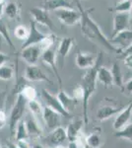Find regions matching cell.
<instances>
[{"label":"cell","instance_id":"cell-7","mask_svg":"<svg viewBox=\"0 0 132 148\" xmlns=\"http://www.w3.org/2000/svg\"><path fill=\"white\" fill-rule=\"evenodd\" d=\"M30 14L37 25L40 24V25L49 28L51 31L54 30V24L50 18L49 11L42 9V7L40 8V7H34V8L30 9Z\"/></svg>","mask_w":132,"mask_h":148},{"label":"cell","instance_id":"cell-29","mask_svg":"<svg viewBox=\"0 0 132 148\" xmlns=\"http://www.w3.org/2000/svg\"><path fill=\"white\" fill-rule=\"evenodd\" d=\"M0 36L5 40V42H7V45L9 46V47L12 49V51H15V47H14V44L11 40L10 34H9L8 28H7L5 22H3L2 19H0Z\"/></svg>","mask_w":132,"mask_h":148},{"label":"cell","instance_id":"cell-40","mask_svg":"<svg viewBox=\"0 0 132 148\" xmlns=\"http://www.w3.org/2000/svg\"><path fill=\"white\" fill-rule=\"evenodd\" d=\"M124 57V65L126 67L132 69V54H127V56H123Z\"/></svg>","mask_w":132,"mask_h":148},{"label":"cell","instance_id":"cell-48","mask_svg":"<svg viewBox=\"0 0 132 148\" xmlns=\"http://www.w3.org/2000/svg\"><path fill=\"white\" fill-rule=\"evenodd\" d=\"M53 148H65V147L62 146V145H58V146H55V147H53Z\"/></svg>","mask_w":132,"mask_h":148},{"label":"cell","instance_id":"cell-35","mask_svg":"<svg viewBox=\"0 0 132 148\" xmlns=\"http://www.w3.org/2000/svg\"><path fill=\"white\" fill-rule=\"evenodd\" d=\"M72 97H73L74 99L77 100V101H80V100L82 101V99H83V90H82V87H81L80 85H78L77 87L73 90V95H72Z\"/></svg>","mask_w":132,"mask_h":148},{"label":"cell","instance_id":"cell-43","mask_svg":"<svg viewBox=\"0 0 132 148\" xmlns=\"http://www.w3.org/2000/svg\"><path fill=\"white\" fill-rule=\"evenodd\" d=\"M6 146H7V148H19L15 142H12V141H7Z\"/></svg>","mask_w":132,"mask_h":148},{"label":"cell","instance_id":"cell-50","mask_svg":"<svg viewBox=\"0 0 132 148\" xmlns=\"http://www.w3.org/2000/svg\"><path fill=\"white\" fill-rule=\"evenodd\" d=\"M81 1H83V0H77V2H81Z\"/></svg>","mask_w":132,"mask_h":148},{"label":"cell","instance_id":"cell-18","mask_svg":"<svg viewBox=\"0 0 132 148\" xmlns=\"http://www.w3.org/2000/svg\"><path fill=\"white\" fill-rule=\"evenodd\" d=\"M124 106H114V105H103L96 112V118L98 121H104L109 120V118L116 116Z\"/></svg>","mask_w":132,"mask_h":148},{"label":"cell","instance_id":"cell-41","mask_svg":"<svg viewBox=\"0 0 132 148\" xmlns=\"http://www.w3.org/2000/svg\"><path fill=\"white\" fill-rule=\"evenodd\" d=\"M9 59H10V57L7 56V54L0 51V67H1V66H3V65H5L6 62L9 60Z\"/></svg>","mask_w":132,"mask_h":148},{"label":"cell","instance_id":"cell-4","mask_svg":"<svg viewBox=\"0 0 132 148\" xmlns=\"http://www.w3.org/2000/svg\"><path fill=\"white\" fill-rule=\"evenodd\" d=\"M28 101L24 98V96L21 93L17 95L16 101L14 103L13 107L11 109L10 114H9V130H10L11 136L15 135V130L17 127V125L19 121L23 120V116L25 114L26 109H27Z\"/></svg>","mask_w":132,"mask_h":148},{"label":"cell","instance_id":"cell-17","mask_svg":"<svg viewBox=\"0 0 132 148\" xmlns=\"http://www.w3.org/2000/svg\"><path fill=\"white\" fill-rule=\"evenodd\" d=\"M76 66L80 69H88L94 67L97 63V57L94 56L91 52H85L79 51L75 58Z\"/></svg>","mask_w":132,"mask_h":148},{"label":"cell","instance_id":"cell-24","mask_svg":"<svg viewBox=\"0 0 132 148\" xmlns=\"http://www.w3.org/2000/svg\"><path fill=\"white\" fill-rule=\"evenodd\" d=\"M110 72L112 75V80H114V85H116V87H118L119 89L123 90L124 87V82H123V75H122V71L120 68L118 62H114L112 64Z\"/></svg>","mask_w":132,"mask_h":148},{"label":"cell","instance_id":"cell-26","mask_svg":"<svg viewBox=\"0 0 132 148\" xmlns=\"http://www.w3.org/2000/svg\"><path fill=\"white\" fill-rule=\"evenodd\" d=\"M27 108L29 109L30 111V114H33L40 123V120L39 119L40 118L42 120V108L40 103L38 101V100H33V101H29L28 104H27Z\"/></svg>","mask_w":132,"mask_h":148},{"label":"cell","instance_id":"cell-37","mask_svg":"<svg viewBox=\"0 0 132 148\" xmlns=\"http://www.w3.org/2000/svg\"><path fill=\"white\" fill-rule=\"evenodd\" d=\"M7 99L6 92H0V111H3L4 107H5V103Z\"/></svg>","mask_w":132,"mask_h":148},{"label":"cell","instance_id":"cell-13","mask_svg":"<svg viewBox=\"0 0 132 148\" xmlns=\"http://www.w3.org/2000/svg\"><path fill=\"white\" fill-rule=\"evenodd\" d=\"M25 79L31 81V82L44 81V82L49 83V84L53 83L38 65H27L25 69Z\"/></svg>","mask_w":132,"mask_h":148},{"label":"cell","instance_id":"cell-5","mask_svg":"<svg viewBox=\"0 0 132 148\" xmlns=\"http://www.w3.org/2000/svg\"><path fill=\"white\" fill-rule=\"evenodd\" d=\"M54 12L55 16L62 25L74 26L76 24L80 23L81 13L74 10L73 8H60Z\"/></svg>","mask_w":132,"mask_h":148},{"label":"cell","instance_id":"cell-27","mask_svg":"<svg viewBox=\"0 0 132 148\" xmlns=\"http://www.w3.org/2000/svg\"><path fill=\"white\" fill-rule=\"evenodd\" d=\"M14 137H15L16 142L19 141V140H28L29 139V134H28L27 127H26L24 120L20 121L18 125H17Z\"/></svg>","mask_w":132,"mask_h":148},{"label":"cell","instance_id":"cell-12","mask_svg":"<svg viewBox=\"0 0 132 148\" xmlns=\"http://www.w3.org/2000/svg\"><path fill=\"white\" fill-rule=\"evenodd\" d=\"M25 121L26 127H27V131L29 134V138L32 139H38V138L42 137V128L40 126V123L39 121L31 114H28L26 118L24 119Z\"/></svg>","mask_w":132,"mask_h":148},{"label":"cell","instance_id":"cell-28","mask_svg":"<svg viewBox=\"0 0 132 148\" xmlns=\"http://www.w3.org/2000/svg\"><path fill=\"white\" fill-rule=\"evenodd\" d=\"M102 145V135L99 131H94L87 136L88 148H100Z\"/></svg>","mask_w":132,"mask_h":148},{"label":"cell","instance_id":"cell-23","mask_svg":"<svg viewBox=\"0 0 132 148\" xmlns=\"http://www.w3.org/2000/svg\"><path fill=\"white\" fill-rule=\"evenodd\" d=\"M73 45H74L73 38H69V37L63 38L60 40V42H59L58 47L56 49V53L64 60L68 56L69 52H70L72 47H73Z\"/></svg>","mask_w":132,"mask_h":148},{"label":"cell","instance_id":"cell-19","mask_svg":"<svg viewBox=\"0 0 132 148\" xmlns=\"http://www.w3.org/2000/svg\"><path fill=\"white\" fill-rule=\"evenodd\" d=\"M84 125H85L84 120H74L69 123L66 128L67 140H69V142L75 141L76 137L82 131Z\"/></svg>","mask_w":132,"mask_h":148},{"label":"cell","instance_id":"cell-47","mask_svg":"<svg viewBox=\"0 0 132 148\" xmlns=\"http://www.w3.org/2000/svg\"><path fill=\"white\" fill-rule=\"evenodd\" d=\"M130 26H132V9L130 11Z\"/></svg>","mask_w":132,"mask_h":148},{"label":"cell","instance_id":"cell-31","mask_svg":"<svg viewBox=\"0 0 132 148\" xmlns=\"http://www.w3.org/2000/svg\"><path fill=\"white\" fill-rule=\"evenodd\" d=\"M114 137L121 138V139H126L132 142V123H129L126 125L122 130L116 131L114 133Z\"/></svg>","mask_w":132,"mask_h":148},{"label":"cell","instance_id":"cell-1","mask_svg":"<svg viewBox=\"0 0 132 148\" xmlns=\"http://www.w3.org/2000/svg\"><path fill=\"white\" fill-rule=\"evenodd\" d=\"M77 5L79 7V12L81 13V20H80V26H81V32L82 34L93 42L94 44L98 45L101 47H104L105 51L109 52H114V53H121L120 49L114 47V45L110 42L109 38H107L104 35L103 31L101 30L100 26L98 25L93 18L90 16L89 11H86L81 7L80 2H77Z\"/></svg>","mask_w":132,"mask_h":148},{"label":"cell","instance_id":"cell-39","mask_svg":"<svg viewBox=\"0 0 132 148\" xmlns=\"http://www.w3.org/2000/svg\"><path fill=\"white\" fill-rule=\"evenodd\" d=\"M16 144L19 148H32V145L29 143L28 140H19L16 142Z\"/></svg>","mask_w":132,"mask_h":148},{"label":"cell","instance_id":"cell-2","mask_svg":"<svg viewBox=\"0 0 132 148\" xmlns=\"http://www.w3.org/2000/svg\"><path fill=\"white\" fill-rule=\"evenodd\" d=\"M103 61V54H100L97 57V63L94 67L88 69L86 73L83 75L81 80L80 86L83 90V99H82V110H83V120L85 121V125H88L89 118H88V105L89 100L93 96L97 89V70Z\"/></svg>","mask_w":132,"mask_h":148},{"label":"cell","instance_id":"cell-9","mask_svg":"<svg viewBox=\"0 0 132 148\" xmlns=\"http://www.w3.org/2000/svg\"><path fill=\"white\" fill-rule=\"evenodd\" d=\"M47 34H44L38 29L37 24L34 20L31 21L30 23V33H29V37L28 39L23 42L22 47H21V49H25L27 47L30 46H34V45H38L40 42H42L44 39L47 38Z\"/></svg>","mask_w":132,"mask_h":148},{"label":"cell","instance_id":"cell-25","mask_svg":"<svg viewBox=\"0 0 132 148\" xmlns=\"http://www.w3.org/2000/svg\"><path fill=\"white\" fill-rule=\"evenodd\" d=\"M4 15L11 20L18 19L20 16V7L16 2H8L4 6Z\"/></svg>","mask_w":132,"mask_h":148},{"label":"cell","instance_id":"cell-36","mask_svg":"<svg viewBox=\"0 0 132 148\" xmlns=\"http://www.w3.org/2000/svg\"><path fill=\"white\" fill-rule=\"evenodd\" d=\"M122 92H123L124 94H127V95L132 94V78L124 83V87H123Z\"/></svg>","mask_w":132,"mask_h":148},{"label":"cell","instance_id":"cell-3","mask_svg":"<svg viewBox=\"0 0 132 148\" xmlns=\"http://www.w3.org/2000/svg\"><path fill=\"white\" fill-rule=\"evenodd\" d=\"M54 40H55V36L50 34L47 36V39H44L40 44L27 47L25 49H21V53H20L21 58L28 65H37V63L39 62V60L40 59L42 52L45 49L53 47Z\"/></svg>","mask_w":132,"mask_h":148},{"label":"cell","instance_id":"cell-42","mask_svg":"<svg viewBox=\"0 0 132 148\" xmlns=\"http://www.w3.org/2000/svg\"><path fill=\"white\" fill-rule=\"evenodd\" d=\"M121 54H122L123 56H127V54H132V44H131L128 47H126V49H124V51H122Z\"/></svg>","mask_w":132,"mask_h":148},{"label":"cell","instance_id":"cell-32","mask_svg":"<svg viewBox=\"0 0 132 148\" xmlns=\"http://www.w3.org/2000/svg\"><path fill=\"white\" fill-rule=\"evenodd\" d=\"M29 33H30V28H28L25 25H18L14 30V36L18 40H21L25 42L29 37Z\"/></svg>","mask_w":132,"mask_h":148},{"label":"cell","instance_id":"cell-30","mask_svg":"<svg viewBox=\"0 0 132 148\" xmlns=\"http://www.w3.org/2000/svg\"><path fill=\"white\" fill-rule=\"evenodd\" d=\"M21 94L23 95L24 98L29 102V101H33V100H37V96L38 93L36 91V89L33 87V86L30 85H24L22 88H21L20 92ZM18 93V94H19Z\"/></svg>","mask_w":132,"mask_h":148},{"label":"cell","instance_id":"cell-8","mask_svg":"<svg viewBox=\"0 0 132 148\" xmlns=\"http://www.w3.org/2000/svg\"><path fill=\"white\" fill-rule=\"evenodd\" d=\"M130 29V13H116L114 17V29L110 38L116 37L119 33Z\"/></svg>","mask_w":132,"mask_h":148},{"label":"cell","instance_id":"cell-6","mask_svg":"<svg viewBox=\"0 0 132 148\" xmlns=\"http://www.w3.org/2000/svg\"><path fill=\"white\" fill-rule=\"evenodd\" d=\"M42 100L44 101L45 106H47V107H49V108L53 110V111L57 112V113L60 114L61 116H64V118H67V119L71 118V114L68 113V112H66L65 110H64V108L62 107V105H61V103L59 102L57 96H55V95L49 93L47 90L42 89Z\"/></svg>","mask_w":132,"mask_h":148},{"label":"cell","instance_id":"cell-45","mask_svg":"<svg viewBox=\"0 0 132 148\" xmlns=\"http://www.w3.org/2000/svg\"><path fill=\"white\" fill-rule=\"evenodd\" d=\"M4 6H5L4 3H0V19L4 15Z\"/></svg>","mask_w":132,"mask_h":148},{"label":"cell","instance_id":"cell-51","mask_svg":"<svg viewBox=\"0 0 132 148\" xmlns=\"http://www.w3.org/2000/svg\"><path fill=\"white\" fill-rule=\"evenodd\" d=\"M0 51H1V42H0Z\"/></svg>","mask_w":132,"mask_h":148},{"label":"cell","instance_id":"cell-52","mask_svg":"<svg viewBox=\"0 0 132 148\" xmlns=\"http://www.w3.org/2000/svg\"><path fill=\"white\" fill-rule=\"evenodd\" d=\"M47 148H53V147H47Z\"/></svg>","mask_w":132,"mask_h":148},{"label":"cell","instance_id":"cell-33","mask_svg":"<svg viewBox=\"0 0 132 148\" xmlns=\"http://www.w3.org/2000/svg\"><path fill=\"white\" fill-rule=\"evenodd\" d=\"M132 9V0H121L116 4V13H130Z\"/></svg>","mask_w":132,"mask_h":148},{"label":"cell","instance_id":"cell-16","mask_svg":"<svg viewBox=\"0 0 132 148\" xmlns=\"http://www.w3.org/2000/svg\"><path fill=\"white\" fill-rule=\"evenodd\" d=\"M109 40L114 47L119 49L122 52V51H124L126 47H128L132 44V29L123 31V32L119 33L118 35H116V37Z\"/></svg>","mask_w":132,"mask_h":148},{"label":"cell","instance_id":"cell-14","mask_svg":"<svg viewBox=\"0 0 132 148\" xmlns=\"http://www.w3.org/2000/svg\"><path fill=\"white\" fill-rule=\"evenodd\" d=\"M56 54H57L56 51L53 49V47H49V49H45V51L42 52V56H40V60L53 70V72L55 73V75H56V78H57V80H58L59 85H60V88H61L62 81H61L60 75H59V73H58V70H57Z\"/></svg>","mask_w":132,"mask_h":148},{"label":"cell","instance_id":"cell-34","mask_svg":"<svg viewBox=\"0 0 132 148\" xmlns=\"http://www.w3.org/2000/svg\"><path fill=\"white\" fill-rule=\"evenodd\" d=\"M14 76V69L12 66L3 65L0 67V80L9 81L13 78Z\"/></svg>","mask_w":132,"mask_h":148},{"label":"cell","instance_id":"cell-49","mask_svg":"<svg viewBox=\"0 0 132 148\" xmlns=\"http://www.w3.org/2000/svg\"><path fill=\"white\" fill-rule=\"evenodd\" d=\"M4 2V0H0V3H3Z\"/></svg>","mask_w":132,"mask_h":148},{"label":"cell","instance_id":"cell-22","mask_svg":"<svg viewBox=\"0 0 132 148\" xmlns=\"http://www.w3.org/2000/svg\"><path fill=\"white\" fill-rule=\"evenodd\" d=\"M97 80L102 83L105 87H111L114 85L112 75L110 69L105 67L104 65H100L97 70Z\"/></svg>","mask_w":132,"mask_h":148},{"label":"cell","instance_id":"cell-11","mask_svg":"<svg viewBox=\"0 0 132 148\" xmlns=\"http://www.w3.org/2000/svg\"><path fill=\"white\" fill-rule=\"evenodd\" d=\"M60 119L61 116L57 112L47 106L42 108V121L49 130H53L54 128L60 126Z\"/></svg>","mask_w":132,"mask_h":148},{"label":"cell","instance_id":"cell-20","mask_svg":"<svg viewBox=\"0 0 132 148\" xmlns=\"http://www.w3.org/2000/svg\"><path fill=\"white\" fill-rule=\"evenodd\" d=\"M56 96L58 98L59 102L61 103V105L64 108V110L70 114H71V111H73V110L75 109L76 105L78 104L77 100L74 99L73 97H71L70 95L67 94L64 90H62V88L59 90L58 94H57Z\"/></svg>","mask_w":132,"mask_h":148},{"label":"cell","instance_id":"cell-38","mask_svg":"<svg viewBox=\"0 0 132 148\" xmlns=\"http://www.w3.org/2000/svg\"><path fill=\"white\" fill-rule=\"evenodd\" d=\"M7 123V118H6V114L4 111H0V130L3 128L5 126Z\"/></svg>","mask_w":132,"mask_h":148},{"label":"cell","instance_id":"cell-44","mask_svg":"<svg viewBox=\"0 0 132 148\" xmlns=\"http://www.w3.org/2000/svg\"><path fill=\"white\" fill-rule=\"evenodd\" d=\"M67 148H80V147H79L78 145L76 144L75 141H72V142L68 143V146H67Z\"/></svg>","mask_w":132,"mask_h":148},{"label":"cell","instance_id":"cell-46","mask_svg":"<svg viewBox=\"0 0 132 148\" xmlns=\"http://www.w3.org/2000/svg\"><path fill=\"white\" fill-rule=\"evenodd\" d=\"M32 148H45V147L42 144H40V143H34L32 145Z\"/></svg>","mask_w":132,"mask_h":148},{"label":"cell","instance_id":"cell-10","mask_svg":"<svg viewBox=\"0 0 132 148\" xmlns=\"http://www.w3.org/2000/svg\"><path fill=\"white\" fill-rule=\"evenodd\" d=\"M131 116H132V100L129 102V104L126 107H124L116 116L114 125H112L116 131L122 130L124 126L129 123V121L131 120Z\"/></svg>","mask_w":132,"mask_h":148},{"label":"cell","instance_id":"cell-15","mask_svg":"<svg viewBox=\"0 0 132 148\" xmlns=\"http://www.w3.org/2000/svg\"><path fill=\"white\" fill-rule=\"evenodd\" d=\"M67 140L66 130L62 126L54 128L50 131V133L45 137V142L49 144V147H55L58 145H62Z\"/></svg>","mask_w":132,"mask_h":148},{"label":"cell","instance_id":"cell-21","mask_svg":"<svg viewBox=\"0 0 132 148\" xmlns=\"http://www.w3.org/2000/svg\"><path fill=\"white\" fill-rule=\"evenodd\" d=\"M42 8L47 11H56L60 8H71L68 0H42Z\"/></svg>","mask_w":132,"mask_h":148},{"label":"cell","instance_id":"cell-53","mask_svg":"<svg viewBox=\"0 0 132 148\" xmlns=\"http://www.w3.org/2000/svg\"><path fill=\"white\" fill-rule=\"evenodd\" d=\"M0 148H2V147H1V145H0Z\"/></svg>","mask_w":132,"mask_h":148}]
</instances>
